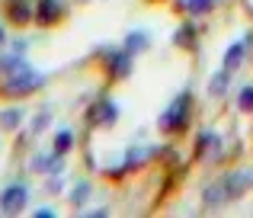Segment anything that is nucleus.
I'll list each match as a JSON object with an SVG mask.
<instances>
[{"instance_id": "obj_6", "label": "nucleus", "mask_w": 253, "mask_h": 218, "mask_svg": "<svg viewBox=\"0 0 253 218\" xmlns=\"http://www.w3.org/2000/svg\"><path fill=\"white\" fill-rule=\"evenodd\" d=\"M61 13H64L61 0H39L36 19H39L42 26H51V23H58V19H61Z\"/></svg>"}, {"instance_id": "obj_16", "label": "nucleus", "mask_w": 253, "mask_h": 218, "mask_svg": "<svg viewBox=\"0 0 253 218\" xmlns=\"http://www.w3.org/2000/svg\"><path fill=\"white\" fill-rule=\"evenodd\" d=\"M71 144H74V135H71L68 129H61V131H58V138H55V154H58V157H61V154H68V151H71Z\"/></svg>"}, {"instance_id": "obj_2", "label": "nucleus", "mask_w": 253, "mask_h": 218, "mask_svg": "<svg viewBox=\"0 0 253 218\" xmlns=\"http://www.w3.org/2000/svg\"><path fill=\"white\" fill-rule=\"evenodd\" d=\"M189 106H192L189 93H179L176 100L170 103V109L161 116V129L164 131H183L186 122H189Z\"/></svg>"}, {"instance_id": "obj_12", "label": "nucleus", "mask_w": 253, "mask_h": 218, "mask_svg": "<svg viewBox=\"0 0 253 218\" xmlns=\"http://www.w3.org/2000/svg\"><path fill=\"white\" fill-rule=\"evenodd\" d=\"M218 144H221V141H218L215 131H199V138H196V154L205 157V151H209V148H218Z\"/></svg>"}, {"instance_id": "obj_17", "label": "nucleus", "mask_w": 253, "mask_h": 218, "mask_svg": "<svg viewBox=\"0 0 253 218\" xmlns=\"http://www.w3.org/2000/svg\"><path fill=\"white\" fill-rule=\"evenodd\" d=\"M19 119H23V112H19V109H3V112H0V122H3V129H16Z\"/></svg>"}, {"instance_id": "obj_20", "label": "nucleus", "mask_w": 253, "mask_h": 218, "mask_svg": "<svg viewBox=\"0 0 253 218\" xmlns=\"http://www.w3.org/2000/svg\"><path fill=\"white\" fill-rule=\"evenodd\" d=\"M36 215H39V218H51V215H55V209H39Z\"/></svg>"}, {"instance_id": "obj_9", "label": "nucleus", "mask_w": 253, "mask_h": 218, "mask_svg": "<svg viewBox=\"0 0 253 218\" xmlns=\"http://www.w3.org/2000/svg\"><path fill=\"white\" fill-rule=\"evenodd\" d=\"M202 199H205V206H209V209H218V206H224V202H228V193H224L221 183H211V186L202 193Z\"/></svg>"}, {"instance_id": "obj_7", "label": "nucleus", "mask_w": 253, "mask_h": 218, "mask_svg": "<svg viewBox=\"0 0 253 218\" xmlns=\"http://www.w3.org/2000/svg\"><path fill=\"white\" fill-rule=\"evenodd\" d=\"M131 74V55L128 51H119V55H109V77L112 81H125Z\"/></svg>"}, {"instance_id": "obj_1", "label": "nucleus", "mask_w": 253, "mask_h": 218, "mask_svg": "<svg viewBox=\"0 0 253 218\" xmlns=\"http://www.w3.org/2000/svg\"><path fill=\"white\" fill-rule=\"evenodd\" d=\"M39 87H45V74H39L32 68H19L16 74H10L6 84H0V93L3 96H26Z\"/></svg>"}, {"instance_id": "obj_10", "label": "nucleus", "mask_w": 253, "mask_h": 218, "mask_svg": "<svg viewBox=\"0 0 253 218\" xmlns=\"http://www.w3.org/2000/svg\"><path fill=\"white\" fill-rule=\"evenodd\" d=\"M241 61H244V42H234L228 51H224V71L234 74V71L241 68Z\"/></svg>"}, {"instance_id": "obj_13", "label": "nucleus", "mask_w": 253, "mask_h": 218, "mask_svg": "<svg viewBox=\"0 0 253 218\" xmlns=\"http://www.w3.org/2000/svg\"><path fill=\"white\" fill-rule=\"evenodd\" d=\"M173 42H176V45H183V48H196V29H192L189 23H186V26H179V29H176V36H173Z\"/></svg>"}, {"instance_id": "obj_19", "label": "nucleus", "mask_w": 253, "mask_h": 218, "mask_svg": "<svg viewBox=\"0 0 253 218\" xmlns=\"http://www.w3.org/2000/svg\"><path fill=\"white\" fill-rule=\"evenodd\" d=\"M237 106L244 112H253V87H244L241 90V100H237Z\"/></svg>"}, {"instance_id": "obj_14", "label": "nucleus", "mask_w": 253, "mask_h": 218, "mask_svg": "<svg viewBox=\"0 0 253 218\" xmlns=\"http://www.w3.org/2000/svg\"><path fill=\"white\" fill-rule=\"evenodd\" d=\"M228 81H231V71H218V74L211 77V84H209L211 96H221L224 90H228Z\"/></svg>"}, {"instance_id": "obj_11", "label": "nucleus", "mask_w": 253, "mask_h": 218, "mask_svg": "<svg viewBox=\"0 0 253 218\" xmlns=\"http://www.w3.org/2000/svg\"><path fill=\"white\" fill-rule=\"evenodd\" d=\"M148 48V32H128L125 36V51L128 55H138V51Z\"/></svg>"}, {"instance_id": "obj_8", "label": "nucleus", "mask_w": 253, "mask_h": 218, "mask_svg": "<svg viewBox=\"0 0 253 218\" xmlns=\"http://www.w3.org/2000/svg\"><path fill=\"white\" fill-rule=\"evenodd\" d=\"M93 119H96L99 125H112V122L119 119L116 103H112V100H99V106H96V112H93Z\"/></svg>"}, {"instance_id": "obj_15", "label": "nucleus", "mask_w": 253, "mask_h": 218, "mask_svg": "<svg viewBox=\"0 0 253 218\" xmlns=\"http://www.w3.org/2000/svg\"><path fill=\"white\" fill-rule=\"evenodd\" d=\"M179 6H183V10H189L192 16H199V13H209L211 6H215V0H183Z\"/></svg>"}, {"instance_id": "obj_18", "label": "nucleus", "mask_w": 253, "mask_h": 218, "mask_svg": "<svg viewBox=\"0 0 253 218\" xmlns=\"http://www.w3.org/2000/svg\"><path fill=\"white\" fill-rule=\"evenodd\" d=\"M86 193H90V183H86V180H81V183L74 186V193H71V196H74L71 202H74V206H84V202H86Z\"/></svg>"}, {"instance_id": "obj_3", "label": "nucleus", "mask_w": 253, "mask_h": 218, "mask_svg": "<svg viewBox=\"0 0 253 218\" xmlns=\"http://www.w3.org/2000/svg\"><path fill=\"white\" fill-rule=\"evenodd\" d=\"M221 186H224V193H228V202L237 199V196H244L253 186V170H237V174H228L221 180Z\"/></svg>"}, {"instance_id": "obj_5", "label": "nucleus", "mask_w": 253, "mask_h": 218, "mask_svg": "<svg viewBox=\"0 0 253 218\" xmlns=\"http://www.w3.org/2000/svg\"><path fill=\"white\" fill-rule=\"evenodd\" d=\"M3 10H6V19L16 26H26L32 19V6L29 0H3Z\"/></svg>"}, {"instance_id": "obj_21", "label": "nucleus", "mask_w": 253, "mask_h": 218, "mask_svg": "<svg viewBox=\"0 0 253 218\" xmlns=\"http://www.w3.org/2000/svg\"><path fill=\"white\" fill-rule=\"evenodd\" d=\"M3 39H6V36H3V29H0V45H3Z\"/></svg>"}, {"instance_id": "obj_4", "label": "nucleus", "mask_w": 253, "mask_h": 218, "mask_svg": "<svg viewBox=\"0 0 253 218\" xmlns=\"http://www.w3.org/2000/svg\"><path fill=\"white\" fill-rule=\"evenodd\" d=\"M26 202H29V189L19 186V183H16V186H6L3 196H0V209H3V212H10V215L23 212Z\"/></svg>"}]
</instances>
